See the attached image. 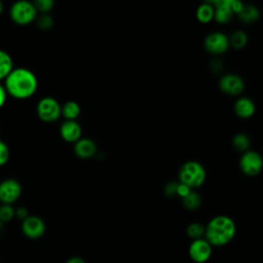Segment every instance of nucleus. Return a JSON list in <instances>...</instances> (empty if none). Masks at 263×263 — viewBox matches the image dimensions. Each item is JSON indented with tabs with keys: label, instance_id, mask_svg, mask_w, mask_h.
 <instances>
[{
	"label": "nucleus",
	"instance_id": "obj_1",
	"mask_svg": "<svg viewBox=\"0 0 263 263\" xmlns=\"http://www.w3.org/2000/svg\"><path fill=\"white\" fill-rule=\"evenodd\" d=\"M6 92L16 99H28L33 96L38 87V80L33 71L25 67L13 68L4 79Z\"/></svg>",
	"mask_w": 263,
	"mask_h": 263
},
{
	"label": "nucleus",
	"instance_id": "obj_2",
	"mask_svg": "<svg viewBox=\"0 0 263 263\" xmlns=\"http://www.w3.org/2000/svg\"><path fill=\"white\" fill-rule=\"evenodd\" d=\"M235 222L228 216L220 215L210 220L205 226L204 238L212 247H223L235 236Z\"/></svg>",
	"mask_w": 263,
	"mask_h": 263
},
{
	"label": "nucleus",
	"instance_id": "obj_3",
	"mask_svg": "<svg viewBox=\"0 0 263 263\" xmlns=\"http://www.w3.org/2000/svg\"><path fill=\"white\" fill-rule=\"evenodd\" d=\"M206 173L201 163L197 161L185 162L179 171L180 183L187 185L190 189L201 186L205 180Z\"/></svg>",
	"mask_w": 263,
	"mask_h": 263
},
{
	"label": "nucleus",
	"instance_id": "obj_4",
	"mask_svg": "<svg viewBox=\"0 0 263 263\" xmlns=\"http://www.w3.org/2000/svg\"><path fill=\"white\" fill-rule=\"evenodd\" d=\"M37 9L34 2L29 0H18L12 3L9 9L11 20L18 25H28L37 17Z\"/></svg>",
	"mask_w": 263,
	"mask_h": 263
},
{
	"label": "nucleus",
	"instance_id": "obj_5",
	"mask_svg": "<svg viewBox=\"0 0 263 263\" xmlns=\"http://www.w3.org/2000/svg\"><path fill=\"white\" fill-rule=\"evenodd\" d=\"M61 106L53 97H44L37 104V115L45 122H53L61 116Z\"/></svg>",
	"mask_w": 263,
	"mask_h": 263
},
{
	"label": "nucleus",
	"instance_id": "obj_6",
	"mask_svg": "<svg viewBox=\"0 0 263 263\" xmlns=\"http://www.w3.org/2000/svg\"><path fill=\"white\" fill-rule=\"evenodd\" d=\"M22 193L21 183L13 178H7L0 182V201L11 204L18 199Z\"/></svg>",
	"mask_w": 263,
	"mask_h": 263
},
{
	"label": "nucleus",
	"instance_id": "obj_7",
	"mask_svg": "<svg viewBox=\"0 0 263 263\" xmlns=\"http://www.w3.org/2000/svg\"><path fill=\"white\" fill-rule=\"evenodd\" d=\"M239 167L245 175L256 176L262 171L263 159L255 151H246L239 159Z\"/></svg>",
	"mask_w": 263,
	"mask_h": 263
},
{
	"label": "nucleus",
	"instance_id": "obj_8",
	"mask_svg": "<svg viewBox=\"0 0 263 263\" xmlns=\"http://www.w3.org/2000/svg\"><path fill=\"white\" fill-rule=\"evenodd\" d=\"M213 247L205 238L192 240L188 248V255L195 263H205L212 256Z\"/></svg>",
	"mask_w": 263,
	"mask_h": 263
},
{
	"label": "nucleus",
	"instance_id": "obj_9",
	"mask_svg": "<svg viewBox=\"0 0 263 263\" xmlns=\"http://www.w3.org/2000/svg\"><path fill=\"white\" fill-rule=\"evenodd\" d=\"M22 232L31 239L41 237L45 232V223L38 216H28L22 221Z\"/></svg>",
	"mask_w": 263,
	"mask_h": 263
},
{
	"label": "nucleus",
	"instance_id": "obj_10",
	"mask_svg": "<svg viewBox=\"0 0 263 263\" xmlns=\"http://www.w3.org/2000/svg\"><path fill=\"white\" fill-rule=\"evenodd\" d=\"M229 47L228 37L221 32H214L204 39V48L213 54L224 53Z\"/></svg>",
	"mask_w": 263,
	"mask_h": 263
},
{
	"label": "nucleus",
	"instance_id": "obj_11",
	"mask_svg": "<svg viewBox=\"0 0 263 263\" xmlns=\"http://www.w3.org/2000/svg\"><path fill=\"white\" fill-rule=\"evenodd\" d=\"M219 87L221 91L229 96H237L242 92L245 82L241 77L236 74H226L220 78Z\"/></svg>",
	"mask_w": 263,
	"mask_h": 263
},
{
	"label": "nucleus",
	"instance_id": "obj_12",
	"mask_svg": "<svg viewBox=\"0 0 263 263\" xmlns=\"http://www.w3.org/2000/svg\"><path fill=\"white\" fill-rule=\"evenodd\" d=\"M61 137L70 143H75L81 138L82 128L76 120H65L60 126Z\"/></svg>",
	"mask_w": 263,
	"mask_h": 263
},
{
	"label": "nucleus",
	"instance_id": "obj_13",
	"mask_svg": "<svg viewBox=\"0 0 263 263\" xmlns=\"http://www.w3.org/2000/svg\"><path fill=\"white\" fill-rule=\"evenodd\" d=\"M97 151L96 143L89 138H80L74 143V152L75 154L82 159L90 158L95 155Z\"/></svg>",
	"mask_w": 263,
	"mask_h": 263
},
{
	"label": "nucleus",
	"instance_id": "obj_14",
	"mask_svg": "<svg viewBox=\"0 0 263 263\" xmlns=\"http://www.w3.org/2000/svg\"><path fill=\"white\" fill-rule=\"evenodd\" d=\"M215 8L214 18L221 24L228 23L233 15V11L230 8L229 0H218V1H211L209 2Z\"/></svg>",
	"mask_w": 263,
	"mask_h": 263
},
{
	"label": "nucleus",
	"instance_id": "obj_15",
	"mask_svg": "<svg viewBox=\"0 0 263 263\" xmlns=\"http://www.w3.org/2000/svg\"><path fill=\"white\" fill-rule=\"evenodd\" d=\"M256 110L254 102L249 98H240L234 104V112L240 118H250Z\"/></svg>",
	"mask_w": 263,
	"mask_h": 263
},
{
	"label": "nucleus",
	"instance_id": "obj_16",
	"mask_svg": "<svg viewBox=\"0 0 263 263\" xmlns=\"http://www.w3.org/2000/svg\"><path fill=\"white\" fill-rule=\"evenodd\" d=\"M80 112V105L75 101H67L61 106V115H63L66 120H76Z\"/></svg>",
	"mask_w": 263,
	"mask_h": 263
},
{
	"label": "nucleus",
	"instance_id": "obj_17",
	"mask_svg": "<svg viewBox=\"0 0 263 263\" xmlns=\"http://www.w3.org/2000/svg\"><path fill=\"white\" fill-rule=\"evenodd\" d=\"M13 68V61L10 54L5 50L0 49V80L5 79Z\"/></svg>",
	"mask_w": 263,
	"mask_h": 263
},
{
	"label": "nucleus",
	"instance_id": "obj_18",
	"mask_svg": "<svg viewBox=\"0 0 263 263\" xmlns=\"http://www.w3.org/2000/svg\"><path fill=\"white\" fill-rule=\"evenodd\" d=\"M237 15L242 23L252 24L259 18L260 12L259 9L254 5H243L241 11Z\"/></svg>",
	"mask_w": 263,
	"mask_h": 263
},
{
	"label": "nucleus",
	"instance_id": "obj_19",
	"mask_svg": "<svg viewBox=\"0 0 263 263\" xmlns=\"http://www.w3.org/2000/svg\"><path fill=\"white\" fill-rule=\"evenodd\" d=\"M214 13H215L214 6L209 2H205L198 6L196 10V17L200 23L205 24L211 22L214 18Z\"/></svg>",
	"mask_w": 263,
	"mask_h": 263
},
{
	"label": "nucleus",
	"instance_id": "obj_20",
	"mask_svg": "<svg viewBox=\"0 0 263 263\" xmlns=\"http://www.w3.org/2000/svg\"><path fill=\"white\" fill-rule=\"evenodd\" d=\"M187 235L192 238V240L199 239V238H204V232H205V226L198 222H193L188 225L186 229Z\"/></svg>",
	"mask_w": 263,
	"mask_h": 263
},
{
	"label": "nucleus",
	"instance_id": "obj_21",
	"mask_svg": "<svg viewBox=\"0 0 263 263\" xmlns=\"http://www.w3.org/2000/svg\"><path fill=\"white\" fill-rule=\"evenodd\" d=\"M248 43V36L243 31H235L229 38V45L235 49H241Z\"/></svg>",
	"mask_w": 263,
	"mask_h": 263
},
{
	"label": "nucleus",
	"instance_id": "obj_22",
	"mask_svg": "<svg viewBox=\"0 0 263 263\" xmlns=\"http://www.w3.org/2000/svg\"><path fill=\"white\" fill-rule=\"evenodd\" d=\"M183 201V205L190 211L196 210L200 206L201 204V197L198 193L191 191L187 196H185L184 198H182Z\"/></svg>",
	"mask_w": 263,
	"mask_h": 263
},
{
	"label": "nucleus",
	"instance_id": "obj_23",
	"mask_svg": "<svg viewBox=\"0 0 263 263\" xmlns=\"http://www.w3.org/2000/svg\"><path fill=\"white\" fill-rule=\"evenodd\" d=\"M232 146L237 151L246 152L250 147V139L245 134H237L232 139Z\"/></svg>",
	"mask_w": 263,
	"mask_h": 263
},
{
	"label": "nucleus",
	"instance_id": "obj_24",
	"mask_svg": "<svg viewBox=\"0 0 263 263\" xmlns=\"http://www.w3.org/2000/svg\"><path fill=\"white\" fill-rule=\"evenodd\" d=\"M14 216H15V210L11 204L2 203L0 205V221L2 223L12 220Z\"/></svg>",
	"mask_w": 263,
	"mask_h": 263
},
{
	"label": "nucleus",
	"instance_id": "obj_25",
	"mask_svg": "<svg viewBox=\"0 0 263 263\" xmlns=\"http://www.w3.org/2000/svg\"><path fill=\"white\" fill-rule=\"evenodd\" d=\"M34 4L38 12L48 13L52 9L54 2L53 0H36L34 1Z\"/></svg>",
	"mask_w": 263,
	"mask_h": 263
},
{
	"label": "nucleus",
	"instance_id": "obj_26",
	"mask_svg": "<svg viewBox=\"0 0 263 263\" xmlns=\"http://www.w3.org/2000/svg\"><path fill=\"white\" fill-rule=\"evenodd\" d=\"M37 25L43 30L50 29L53 25V18L48 13H42L40 16L37 17Z\"/></svg>",
	"mask_w": 263,
	"mask_h": 263
},
{
	"label": "nucleus",
	"instance_id": "obj_27",
	"mask_svg": "<svg viewBox=\"0 0 263 263\" xmlns=\"http://www.w3.org/2000/svg\"><path fill=\"white\" fill-rule=\"evenodd\" d=\"M9 148L2 140H0V166L4 165L9 159Z\"/></svg>",
	"mask_w": 263,
	"mask_h": 263
},
{
	"label": "nucleus",
	"instance_id": "obj_28",
	"mask_svg": "<svg viewBox=\"0 0 263 263\" xmlns=\"http://www.w3.org/2000/svg\"><path fill=\"white\" fill-rule=\"evenodd\" d=\"M190 192H191V189L187 185L182 184V183H178V186H177V195L178 196H180L181 198H184Z\"/></svg>",
	"mask_w": 263,
	"mask_h": 263
},
{
	"label": "nucleus",
	"instance_id": "obj_29",
	"mask_svg": "<svg viewBox=\"0 0 263 263\" xmlns=\"http://www.w3.org/2000/svg\"><path fill=\"white\" fill-rule=\"evenodd\" d=\"M177 186H178V183L176 182H170L168 184H166V186L164 187L165 194L170 197L175 196L177 194Z\"/></svg>",
	"mask_w": 263,
	"mask_h": 263
},
{
	"label": "nucleus",
	"instance_id": "obj_30",
	"mask_svg": "<svg viewBox=\"0 0 263 263\" xmlns=\"http://www.w3.org/2000/svg\"><path fill=\"white\" fill-rule=\"evenodd\" d=\"M229 3H230V8L233 11V13L238 14L243 7V4L238 0H229Z\"/></svg>",
	"mask_w": 263,
	"mask_h": 263
},
{
	"label": "nucleus",
	"instance_id": "obj_31",
	"mask_svg": "<svg viewBox=\"0 0 263 263\" xmlns=\"http://www.w3.org/2000/svg\"><path fill=\"white\" fill-rule=\"evenodd\" d=\"M15 216L17 218H20L22 221L25 220L28 216H29V213H28V210L24 206H18L16 210H15Z\"/></svg>",
	"mask_w": 263,
	"mask_h": 263
},
{
	"label": "nucleus",
	"instance_id": "obj_32",
	"mask_svg": "<svg viewBox=\"0 0 263 263\" xmlns=\"http://www.w3.org/2000/svg\"><path fill=\"white\" fill-rule=\"evenodd\" d=\"M6 97H7V92L6 89L4 87L3 84L0 83V109L3 107V105L5 104L6 101Z\"/></svg>",
	"mask_w": 263,
	"mask_h": 263
},
{
	"label": "nucleus",
	"instance_id": "obj_33",
	"mask_svg": "<svg viewBox=\"0 0 263 263\" xmlns=\"http://www.w3.org/2000/svg\"><path fill=\"white\" fill-rule=\"evenodd\" d=\"M66 263H86V262L84 261L83 258L75 256V257H72V258L68 259V261Z\"/></svg>",
	"mask_w": 263,
	"mask_h": 263
},
{
	"label": "nucleus",
	"instance_id": "obj_34",
	"mask_svg": "<svg viewBox=\"0 0 263 263\" xmlns=\"http://www.w3.org/2000/svg\"><path fill=\"white\" fill-rule=\"evenodd\" d=\"M2 10H3V4H2V2L0 1V14H1V12H2Z\"/></svg>",
	"mask_w": 263,
	"mask_h": 263
},
{
	"label": "nucleus",
	"instance_id": "obj_35",
	"mask_svg": "<svg viewBox=\"0 0 263 263\" xmlns=\"http://www.w3.org/2000/svg\"><path fill=\"white\" fill-rule=\"evenodd\" d=\"M1 227H2V222L0 221V230H1Z\"/></svg>",
	"mask_w": 263,
	"mask_h": 263
}]
</instances>
